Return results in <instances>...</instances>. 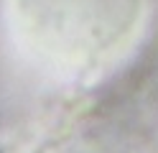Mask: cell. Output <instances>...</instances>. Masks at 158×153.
<instances>
[{
  "label": "cell",
  "mask_w": 158,
  "mask_h": 153,
  "mask_svg": "<svg viewBox=\"0 0 158 153\" xmlns=\"http://www.w3.org/2000/svg\"><path fill=\"white\" fill-rule=\"evenodd\" d=\"M18 10L41 13V31L31 36H41L48 56L84 69L97 51L107 56L120 33H127L138 0H23V5L18 0Z\"/></svg>",
  "instance_id": "cell-1"
}]
</instances>
